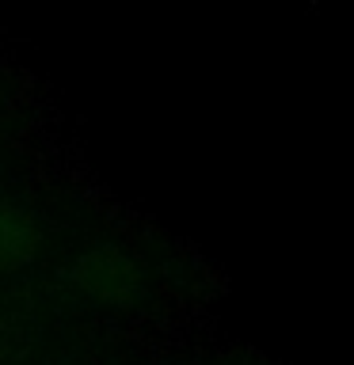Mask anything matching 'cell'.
I'll return each instance as SVG.
<instances>
[{
    "instance_id": "obj_2",
    "label": "cell",
    "mask_w": 354,
    "mask_h": 365,
    "mask_svg": "<svg viewBox=\"0 0 354 365\" xmlns=\"http://www.w3.org/2000/svg\"><path fill=\"white\" fill-rule=\"evenodd\" d=\"M27 225L23 217H16L11 210H0V255H19L27 251Z\"/></svg>"
},
{
    "instance_id": "obj_1",
    "label": "cell",
    "mask_w": 354,
    "mask_h": 365,
    "mask_svg": "<svg viewBox=\"0 0 354 365\" xmlns=\"http://www.w3.org/2000/svg\"><path fill=\"white\" fill-rule=\"evenodd\" d=\"M80 270H84L80 274L84 285L99 297H126L133 289V267L122 255H114V251H99V255L84 259Z\"/></svg>"
}]
</instances>
